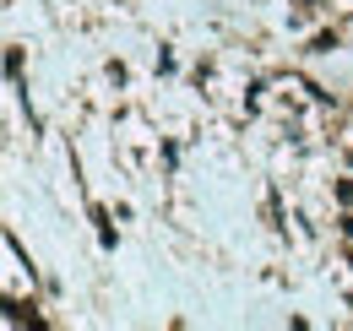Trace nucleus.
Masks as SVG:
<instances>
[]
</instances>
